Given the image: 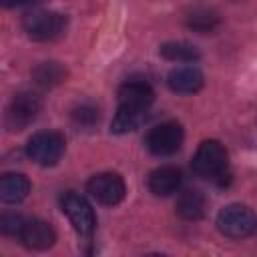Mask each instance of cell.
<instances>
[{
  "label": "cell",
  "mask_w": 257,
  "mask_h": 257,
  "mask_svg": "<svg viewBox=\"0 0 257 257\" xmlns=\"http://www.w3.org/2000/svg\"><path fill=\"white\" fill-rule=\"evenodd\" d=\"M217 229L229 239H245L257 231V215L247 205L231 203L219 211Z\"/></svg>",
  "instance_id": "2"
},
{
  "label": "cell",
  "mask_w": 257,
  "mask_h": 257,
  "mask_svg": "<svg viewBox=\"0 0 257 257\" xmlns=\"http://www.w3.org/2000/svg\"><path fill=\"white\" fill-rule=\"evenodd\" d=\"M42 110V100L34 92H18L6 108V126L10 131H24Z\"/></svg>",
  "instance_id": "5"
},
{
  "label": "cell",
  "mask_w": 257,
  "mask_h": 257,
  "mask_svg": "<svg viewBox=\"0 0 257 257\" xmlns=\"http://www.w3.org/2000/svg\"><path fill=\"white\" fill-rule=\"evenodd\" d=\"M64 137L56 131H40L32 135L26 143V155L32 163L40 167L56 165L64 155Z\"/></svg>",
  "instance_id": "4"
},
{
  "label": "cell",
  "mask_w": 257,
  "mask_h": 257,
  "mask_svg": "<svg viewBox=\"0 0 257 257\" xmlns=\"http://www.w3.org/2000/svg\"><path fill=\"white\" fill-rule=\"evenodd\" d=\"M60 207L66 213L68 221L72 223V227L76 229L78 235H82V237L92 235V231L96 227V217H94L90 203L84 197H80L78 193H66L60 199Z\"/></svg>",
  "instance_id": "8"
},
{
  "label": "cell",
  "mask_w": 257,
  "mask_h": 257,
  "mask_svg": "<svg viewBox=\"0 0 257 257\" xmlns=\"http://www.w3.org/2000/svg\"><path fill=\"white\" fill-rule=\"evenodd\" d=\"M22 28L32 40H54L66 30V16L52 10H32L24 14Z\"/></svg>",
  "instance_id": "3"
},
{
  "label": "cell",
  "mask_w": 257,
  "mask_h": 257,
  "mask_svg": "<svg viewBox=\"0 0 257 257\" xmlns=\"http://www.w3.org/2000/svg\"><path fill=\"white\" fill-rule=\"evenodd\" d=\"M185 22H187V26H189L193 32L209 34V32H213V30L219 28L221 16H219L217 10H213V8H209V6H197V8H193V10L187 12Z\"/></svg>",
  "instance_id": "15"
},
{
  "label": "cell",
  "mask_w": 257,
  "mask_h": 257,
  "mask_svg": "<svg viewBox=\"0 0 257 257\" xmlns=\"http://www.w3.org/2000/svg\"><path fill=\"white\" fill-rule=\"evenodd\" d=\"M159 52H161L163 58H167L171 62H195V60L201 58L199 48L191 42H185V40L165 42V44H161Z\"/></svg>",
  "instance_id": "18"
},
{
  "label": "cell",
  "mask_w": 257,
  "mask_h": 257,
  "mask_svg": "<svg viewBox=\"0 0 257 257\" xmlns=\"http://www.w3.org/2000/svg\"><path fill=\"white\" fill-rule=\"evenodd\" d=\"M18 239L22 241V245L26 249L44 251V249H50L54 245L56 233H54L52 225L42 221V219H26Z\"/></svg>",
  "instance_id": "9"
},
{
  "label": "cell",
  "mask_w": 257,
  "mask_h": 257,
  "mask_svg": "<svg viewBox=\"0 0 257 257\" xmlns=\"http://www.w3.org/2000/svg\"><path fill=\"white\" fill-rule=\"evenodd\" d=\"M181 183H183L181 171L177 167H171V165L155 169L147 179V187L155 197H169V195L177 193Z\"/></svg>",
  "instance_id": "11"
},
{
  "label": "cell",
  "mask_w": 257,
  "mask_h": 257,
  "mask_svg": "<svg viewBox=\"0 0 257 257\" xmlns=\"http://www.w3.org/2000/svg\"><path fill=\"white\" fill-rule=\"evenodd\" d=\"M116 96H118V106L149 110V106L155 100V90L147 80H126L124 84H120Z\"/></svg>",
  "instance_id": "10"
},
{
  "label": "cell",
  "mask_w": 257,
  "mask_h": 257,
  "mask_svg": "<svg viewBox=\"0 0 257 257\" xmlns=\"http://www.w3.org/2000/svg\"><path fill=\"white\" fill-rule=\"evenodd\" d=\"M177 215L185 221H199L207 211V199L197 189H187L177 199Z\"/></svg>",
  "instance_id": "14"
},
{
  "label": "cell",
  "mask_w": 257,
  "mask_h": 257,
  "mask_svg": "<svg viewBox=\"0 0 257 257\" xmlns=\"http://www.w3.org/2000/svg\"><path fill=\"white\" fill-rule=\"evenodd\" d=\"M183 139H185V133H183V126L179 122H161L157 126H153L145 139V145L147 149L157 155V157H169V155H175L181 145H183Z\"/></svg>",
  "instance_id": "6"
},
{
  "label": "cell",
  "mask_w": 257,
  "mask_h": 257,
  "mask_svg": "<svg viewBox=\"0 0 257 257\" xmlns=\"http://www.w3.org/2000/svg\"><path fill=\"white\" fill-rule=\"evenodd\" d=\"M6 8H10V6H16V4H20V0H0Z\"/></svg>",
  "instance_id": "21"
},
{
  "label": "cell",
  "mask_w": 257,
  "mask_h": 257,
  "mask_svg": "<svg viewBox=\"0 0 257 257\" xmlns=\"http://www.w3.org/2000/svg\"><path fill=\"white\" fill-rule=\"evenodd\" d=\"M30 193V181L22 173H4L0 177V199L6 205L24 201Z\"/></svg>",
  "instance_id": "13"
},
{
  "label": "cell",
  "mask_w": 257,
  "mask_h": 257,
  "mask_svg": "<svg viewBox=\"0 0 257 257\" xmlns=\"http://www.w3.org/2000/svg\"><path fill=\"white\" fill-rule=\"evenodd\" d=\"M147 118V110L141 108H128V106H118L112 122H110V133L114 135H126L137 131Z\"/></svg>",
  "instance_id": "17"
},
{
  "label": "cell",
  "mask_w": 257,
  "mask_h": 257,
  "mask_svg": "<svg viewBox=\"0 0 257 257\" xmlns=\"http://www.w3.org/2000/svg\"><path fill=\"white\" fill-rule=\"evenodd\" d=\"M191 167L197 177L223 185V179L229 177V155L219 141L209 139L199 145Z\"/></svg>",
  "instance_id": "1"
},
{
  "label": "cell",
  "mask_w": 257,
  "mask_h": 257,
  "mask_svg": "<svg viewBox=\"0 0 257 257\" xmlns=\"http://www.w3.org/2000/svg\"><path fill=\"white\" fill-rule=\"evenodd\" d=\"M68 76V70L64 64L56 62V60H48V62H40L34 70H32V78L38 86L42 88H52L58 86L60 82H64Z\"/></svg>",
  "instance_id": "16"
},
{
  "label": "cell",
  "mask_w": 257,
  "mask_h": 257,
  "mask_svg": "<svg viewBox=\"0 0 257 257\" xmlns=\"http://www.w3.org/2000/svg\"><path fill=\"white\" fill-rule=\"evenodd\" d=\"M86 191L96 203L112 207L124 199L126 185L118 173H98V175H92L88 179Z\"/></svg>",
  "instance_id": "7"
},
{
  "label": "cell",
  "mask_w": 257,
  "mask_h": 257,
  "mask_svg": "<svg viewBox=\"0 0 257 257\" xmlns=\"http://www.w3.org/2000/svg\"><path fill=\"white\" fill-rule=\"evenodd\" d=\"M203 72L195 66H179L167 74V86L179 94H193L203 88Z\"/></svg>",
  "instance_id": "12"
},
{
  "label": "cell",
  "mask_w": 257,
  "mask_h": 257,
  "mask_svg": "<svg viewBox=\"0 0 257 257\" xmlns=\"http://www.w3.org/2000/svg\"><path fill=\"white\" fill-rule=\"evenodd\" d=\"M40 0H20V4H24V6H32V4H38Z\"/></svg>",
  "instance_id": "22"
},
{
  "label": "cell",
  "mask_w": 257,
  "mask_h": 257,
  "mask_svg": "<svg viewBox=\"0 0 257 257\" xmlns=\"http://www.w3.org/2000/svg\"><path fill=\"white\" fill-rule=\"evenodd\" d=\"M24 221H26V219H22V217L16 215V213H4V215L0 217V229H2L4 235L20 237V231H22V227H24Z\"/></svg>",
  "instance_id": "20"
},
{
  "label": "cell",
  "mask_w": 257,
  "mask_h": 257,
  "mask_svg": "<svg viewBox=\"0 0 257 257\" xmlns=\"http://www.w3.org/2000/svg\"><path fill=\"white\" fill-rule=\"evenodd\" d=\"M70 118H72V122H74L78 128L90 131L92 126L98 124V120H100V110H98V106H94L92 102H80V104H76V106L72 108Z\"/></svg>",
  "instance_id": "19"
}]
</instances>
